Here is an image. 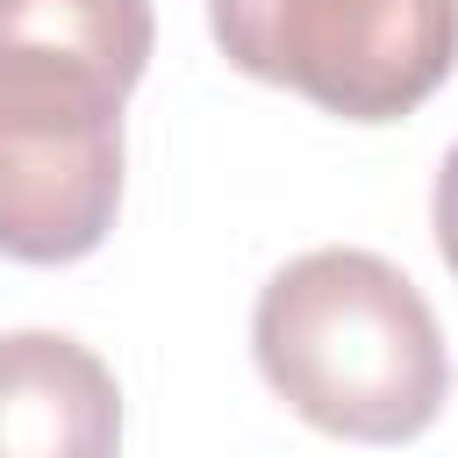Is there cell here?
<instances>
[{
    "label": "cell",
    "mask_w": 458,
    "mask_h": 458,
    "mask_svg": "<svg viewBox=\"0 0 458 458\" xmlns=\"http://www.w3.org/2000/svg\"><path fill=\"white\" fill-rule=\"evenodd\" d=\"M157 43L150 0H0V250L72 265L122 208V100Z\"/></svg>",
    "instance_id": "cell-1"
},
{
    "label": "cell",
    "mask_w": 458,
    "mask_h": 458,
    "mask_svg": "<svg viewBox=\"0 0 458 458\" xmlns=\"http://www.w3.org/2000/svg\"><path fill=\"white\" fill-rule=\"evenodd\" d=\"M0 458H122V386L79 336H0Z\"/></svg>",
    "instance_id": "cell-4"
},
{
    "label": "cell",
    "mask_w": 458,
    "mask_h": 458,
    "mask_svg": "<svg viewBox=\"0 0 458 458\" xmlns=\"http://www.w3.org/2000/svg\"><path fill=\"white\" fill-rule=\"evenodd\" d=\"M222 57L344 122L422 107L458 64V0H208Z\"/></svg>",
    "instance_id": "cell-3"
},
{
    "label": "cell",
    "mask_w": 458,
    "mask_h": 458,
    "mask_svg": "<svg viewBox=\"0 0 458 458\" xmlns=\"http://www.w3.org/2000/svg\"><path fill=\"white\" fill-rule=\"evenodd\" d=\"M429 215H437V250H444V265L458 272V143H451V157H444V172H437Z\"/></svg>",
    "instance_id": "cell-5"
},
{
    "label": "cell",
    "mask_w": 458,
    "mask_h": 458,
    "mask_svg": "<svg viewBox=\"0 0 458 458\" xmlns=\"http://www.w3.org/2000/svg\"><path fill=\"white\" fill-rule=\"evenodd\" d=\"M265 386L351 444H408L451 394L429 301L379 250H308L279 265L250 315Z\"/></svg>",
    "instance_id": "cell-2"
}]
</instances>
